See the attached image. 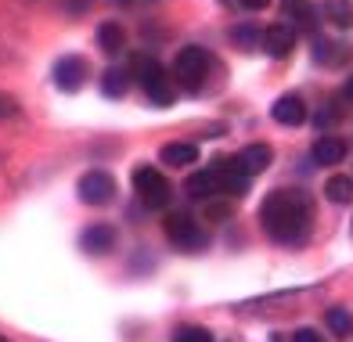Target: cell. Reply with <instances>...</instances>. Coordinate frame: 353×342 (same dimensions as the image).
I'll use <instances>...</instances> for the list:
<instances>
[{
	"mask_svg": "<svg viewBox=\"0 0 353 342\" xmlns=\"http://www.w3.org/2000/svg\"><path fill=\"white\" fill-rule=\"evenodd\" d=\"M260 223L278 245H299L310 231V199L303 191H270L260 205Z\"/></svg>",
	"mask_w": 353,
	"mask_h": 342,
	"instance_id": "cell-1",
	"label": "cell"
},
{
	"mask_svg": "<svg viewBox=\"0 0 353 342\" xmlns=\"http://www.w3.org/2000/svg\"><path fill=\"white\" fill-rule=\"evenodd\" d=\"M134 69H137V79H141V87H144V94L152 97L155 105H173V97H176V90H173V79H170V72L159 65L155 58H137L134 61Z\"/></svg>",
	"mask_w": 353,
	"mask_h": 342,
	"instance_id": "cell-2",
	"label": "cell"
},
{
	"mask_svg": "<svg viewBox=\"0 0 353 342\" xmlns=\"http://www.w3.org/2000/svg\"><path fill=\"white\" fill-rule=\"evenodd\" d=\"M134 191H137V199L148 205V209H166L170 205V194H173L170 181L155 166H137L134 170Z\"/></svg>",
	"mask_w": 353,
	"mask_h": 342,
	"instance_id": "cell-3",
	"label": "cell"
},
{
	"mask_svg": "<svg viewBox=\"0 0 353 342\" xmlns=\"http://www.w3.org/2000/svg\"><path fill=\"white\" fill-rule=\"evenodd\" d=\"M163 227H166V238L173 241L176 249L195 252V249L205 245V231H202V223L191 217V213H170Z\"/></svg>",
	"mask_w": 353,
	"mask_h": 342,
	"instance_id": "cell-4",
	"label": "cell"
},
{
	"mask_svg": "<svg viewBox=\"0 0 353 342\" xmlns=\"http://www.w3.org/2000/svg\"><path fill=\"white\" fill-rule=\"evenodd\" d=\"M79 202H87V205H108L112 202V194H116V181H112V173L105 170H90L79 177Z\"/></svg>",
	"mask_w": 353,
	"mask_h": 342,
	"instance_id": "cell-5",
	"label": "cell"
},
{
	"mask_svg": "<svg viewBox=\"0 0 353 342\" xmlns=\"http://www.w3.org/2000/svg\"><path fill=\"white\" fill-rule=\"evenodd\" d=\"M205 65H210V54H205L202 47H184V51H176L173 72H176V79H181V83L199 87V79L205 76Z\"/></svg>",
	"mask_w": 353,
	"mask_h": 342,
	"instance_id": "cell-6",
	"label": "cell"
},
{
	"mask_svg": "<svg viewBox=\"0 0 353 342\" xmlns=\"http://www.w3.org/2000/svg\"><path fill=\"white\" fill-rule=\"evenodd\" d=\"M87 76H90V69H87V61L79 54H69V58H61L54 65V87L65 90V94H76L79 87H83Z\"/></svg>",
	"mask_w": 353,
	"mask_h": 342,
	"instance_id": "cell-7",
	"label": "cell"
},
{
	"mask_svg": "<svg viewBox=\"0 0 353 342\" xmlns=\"http://www.w3.org/2000/svg\"><path fill=\"white\" fill-rule=\"evenodd\" d=\"M260 47L270 54V58H285V54H292V47H296V29L292 26H285V22H274V26H267L260 32Z\"/></svg>",
	"mask_w": 353,
	"mask_h": 342,
	"instance_id": "cell-8",
	"label": "cell"
},
{
	"mask_svg": "<svg viewBox=\"0 0 353 342\" xmlns=\"http://www.w3.org/2000/svg\"><path fill=\"white\" fill-rule=\"evenodd\" d=\"M79 245H83V252H90V256H108L112 249H116V227L90 223L87 231L79 234Z\"/></svg>",
	"mask_w": 353,
	"mask_h": 342,
	"instance_id": "cell-9",
	"label": "cell"
},
{
	"mask_svg": "<svg viewBox=\"0 0 353 342\" xmlns=\"http://www.w3.org/2000/svg\"><path fill=\"white\" fill-rule=\"evenodd\" d=\"M270 116H274L278 126H299V123H307V105H303L299 94H281L274 108H270Z\"/></svg>",
	"mask_w": 353,
	"mask_h": 342,
	"instance_id": "cell-10",
	"label": "cell"
},
{
	"mask_svg": "<svg viewBox=\"0 0 353 342\" xmlns=\"http://www.w3.org/2000/svg\"><path fill=\"white\" fill-rule=\"evenodd\" d=\"M184 191L191 194V199H199V202H213L216 194H220V177L213 173V166H205V170H199V173L188 177Z\"/></svg>",
	"mask_w": 353,
	"mask_h": 342,
	"instance_id": "cell-11",
	"label": "cell"
},
{
	"mask_svg": "<svg viewBox=\"0 0 353 342\" xmlns=\"http://www.w3.org/2000/svg\"><path fill=\"white\" fill-rule=\"evenodd\" d=\"M270 162H274V152H270V144H249V148L238 152V166H242V173L249 177V181H252L256 173H263Z\"/></svg>",
	"mask_w": 353,
	"mask_h": 342,
	"instance_id": "cell-12",
	"label": "cell"
},
{
	"mask_svg": "<svg viewBox=\"0 0 353 342\" xmlns=\"http://www.w3.org/2000/svg\"><path fill=\"white\" fill-rule=\"evenodd\" d=\"M346 159V141L343 137H317L314 141V162L317 166H339Z\"/></svg>",
	"mask_w": 353,
	"mask_h": 342,
	"instance_id": "cell-13",
	"label": "cell"
},
{
	"mask_svg": "<svg viewBox=\"0 0 353 342\" xmlns=\"http://www.w3.org/2000/svg\"><path fill=\"white\" fill-rule=\"evenodd\" d=\"M159 159H163L166 166H195V162H199V148L191 141H173V144H163Z\"/></svg>",
	"mask_w": 353,
	"mask_h": 342,
	"instance_id": "cell-14",
	"label": "cell"
},
{
	"mask_svg": "<svg viewBox=\"0 0 353 342\" xmlns=\"http://www.w3.org/2000/svg\"><path fill=\"white\" fill-rule=\"evenodd\" d=\"M281 11H285V19L292 22L296 29H314L317 26V14H314V4L310 0H281Z\"/></svg>",
	"mask_w": 353,
	"mask_h": 342,
	"instance_id": "cell-15",
	"label": "cell"
},
{
	"mask_svg": "<svg viewBox=\"0 0 353 342\" xmlns=\"http://www.w3.org/2000/svg\"><path fill=\"white\" fill-rule=\"evenodd\" d=\"M98 47L105 54H119L123 47H126V32L119 22H101L98 26Z\"/></svg>",
	"mask_w": 353,
	"mask_h": 342,
	"instance_id": "cell-16",
	"label": "cell"
},
{
	"mask_svg": "<svg viewBox=\"0 0 353 342\" xmlns=\"http://www.w3.org/2000/svg\"><path fill=\"white\" fill-rule=\"evenodd\" d=\"M325 19L335 29H350L353 26V4L350 0H325Z\"/></svg>",
	"mask_w": 353,
	"mask_h": 342,
	"instance_id": "cell-17",
	"label": "cell"
},
{
	"mask_svg": "<svg viewBox=\"0 0 353 342\" xmlns=\"http://www.w3.org/2000/svg\"><path fill=\"white\" fill-rule=\"evenodd\" d=\"M325 194H328V202H335V205H346V202L353 199V181H350V177H343V173H335V177H328Z\"/></svg>",
	"mask_w": 353,
	"mask_h": 342,
	"instance_id": "cell-18",
	"label": "cell"
},
{
	"mask_svg": "<svg viewBox=\"0 0 353 342\" xmlns=\"http://www.w3.org/2000/svg\"><path fill=\"white\" fill-rule=\"evenodd\" d=\"M325 321H328V332H332V335L350 339V332H353V314L346 310V306H332V310L325 314Z\"/></svg>",
	"mask_w": 353,
	"mask_h": 342,
	"instance_id": "cell-19",
	"label": "cell"
},
{
	"mask_svg": "<svg viewBox=\"0 0 353 342\" xmlns=\"http://www.w3.org/2000/svg\"><path fill=\"white\" fill-rule=\"evenodd\" d=\"M101 90H105V97H123L126 90H130V72L108 69V72L101 76Z\"/></svg>",
	"mask_w": 353,
	"mask_h": 342,
	"instance_id": "cell-20",
	"label": "cell"
},
{
	"mask_svg": "<svg viewBox=\"0 0 353 342\" xmlns=\"http://www.w3.org/2000/svg\"><path fill=\"white\" fill-rule=\"evenodd\" d=\"M173 342H213V335L205 328H199V324H188V328H181L173 335Z\"/></svg>",
	"mask_w": 353,
	"mask_h": 342,
	"instance_id": "cell-21",
	"label": "cell"
},
{
	"mask_svg": "<svg viewBox=\"0 0 353 342\" xmlns=\"http://www.w3.org/2000/svg\"><path fill=\"white\" fill-rule=\"evenodd\" d=\"M19 116V101L14 97H0V119H14Z\"/></svg>",
	"mask_w": 353,
	"mask_h": 342,
	"instance_id": "cell-22",
	"label": "cell"
},
{
	"mask_svg": "<svg viewBox=\"0 0 353 342\" xmlns=\"http://www.w3.org/2000/svg\"><path fill=\"white\" fill-rule=\"evenodd\" d=\"M292 342H325V339H321V332H314V328H299L292 335Z\"/></svg>",
	"mask_w": 353,
	"mask_h": 342,
	"instance_id": "cell-23",
	"label": "cell"
},
{
	"mask_svg": "<svg viewBox=\"0 0 353 342\" xmlns=\"http://www.w3.org/2000/svg\"><path fill=\"white\" fill-rule=\"evenodd\" d=\"M205 213H210V217H216V220H223V217H228V205H220V202H210V209H205Z\"/></svg>",
	"mask_w": 353,
	"mask_h": 342,
	"instance_id": "cell-24",
	"label": "cell"
},
{
	"mask_svg": "<svg viewBox=\"0 0 353 342\" xmlns=\"http://www.w3.org/2000/svg\"><path fill=\"white\" fill-rule=\"evenodd\" d=\"M234 37H238V40H242V43H252V40H256V29H249V26H245V29H238V32H234Z\"/></svg>",
	"mask_w": 353,
	"mask_h": 342,
	"instance_id": "cell-25",
	"label": "cell"
},
{
	"mask_svg": "<svg viewBox=\"0 0 353 342\" xmlns=\"http://www.w3.org/2000/svg\"><path fill=\"white\" fill-rule=\"evenodd\" d=\"M270 4V0H242V8H249V11H263Z\"/></svg>",
	"mask_w": 353,
	"mask_h": 342,
	"instance_id": "cell-26",
	"label": "cell"
},
{
	"mask_svg": "<svg viewBox=\"0 0 353 342\" xmlns=\"http://www.w3.org/2000/svg\"><path fill=\"white\" fill-rule=\"evenodd\" d=\"M346 101H353V76L346 79Z\"/></svg>",
	"mask_w": 353,
	"mask_h": 342,
	"instance_id": "cell-27",
	"label": "cell"
}]
</instances>
